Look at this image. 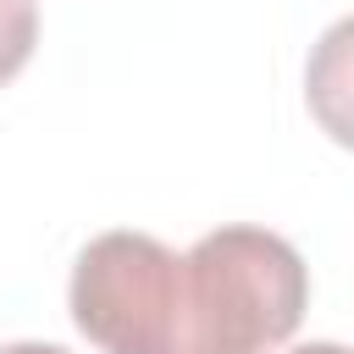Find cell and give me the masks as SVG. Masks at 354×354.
<instances>
[{
  "label": "cell",
  "mask_w": 354,
  "mask_h": 354,
  "mask_svg": "<svg viewBox=\"0 0 354 354\" xmlns=\"http://www.w3.org/2000/svg\"><path fill=\"white\" fill-rule=\"evenodd\" d=\"M66 304L100 354H271L304 321L310 271L266 227H216L183 254L149 232H100Z\"/></svg>",
  "instance_id": "cell-1"
},
{
  "label": "cell",
  "mask_w": 354,
  "mask_h": 354,
  "mask_svg": "<svg viewBox=\"0 0 354 354\" xmlns=\"http://www.w3.org/2000/svg\"><path fill=\"white\" fill-rule=\"evenodd\" d=\"M39 44V0H0V88L33 61Z\"/></svg>",
  "instance_id": "cell-2"
},
{
  "label": "cell",
  "mask_w": 354,
  "mask_h": 354,
  "mask_svg": "<svg viewBox=\"0 0 354 354\" xmlns=\"http://www.w3.org/2000/svg\"><path fill=\"white\" fill-rule=\"evenodd\" d=\"M0 354H66L61 343H6Z\"/></svg>",
  "instance_id": "cell-3"
},
{
  "label": "cell",
  "mask_w": 354,
  "mask_h": 354,
  "mask_svg": "<svg viewBox=\"0 0 354 354\" xmlns=\"http://www.w3.org/2000/svg\"><path fill=\"white\" fill-rule=\"evenodd\" d=\"M288 354H348L343 343H299V348H288Z\"/></svg>",
  "instance_id": "cell-4"
}]
</instances>
